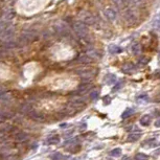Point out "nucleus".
<instances>
[{
    "mask_svg": "<svg viewBox=\"0 0 160 160\" xmlns=\"http://www.w3.org/2000/svg\"><path fill=\"white\" fill-rule=\"evenodd\" d=\"M73 31L82 39H86L89 36L88 27H87V25L85 23L81 22V21H76V22L73 23Z\"/></svg>",
    "mask_w": 160,
    "mask_h": 160,
    "instance_id": "f257e3e1",
    "label": "nucleus"
},
{
    "mask_svg": "<svg viewBox=\"0 0 160 160\" xmlns=\"http://www.w3.org/2000/svg\"><path fill=\"white\" fill-rule=\"evenodd\" d=\"M79 20L81 22L85 23L86 25H94L96 23L97 19L94 15H92L90 12H87V10H82L79 14Z\"/></svg>",
    "mask_w": 160,
    "mask_h": 160,
    "instance_id": "f03ea898",
    "label": "nucleus"
},
{
    "mask_svg": "<svg viewBox=\"0 0 160 160\" xmlns=\"http://www.w3.org/2000/svg\"><path fill=\"white\" fill-rule=\"evenodd\" d=\"M123 17H125L126 21H127L129 24H134V23L137 22V14L134 10V8H132V6L128 5L127 7L123 8Z\"/></svg>",
    "mask_w": 160,
    "mask_h": 160,
    "instance_id": "7ed1b4c3",
    "label": "nucleus"
},
{
    "mask_svg": "<svg viewBox=\"0 0 160 160\" xmlns=\"http://www.w3.org/2000/svg\"><path fill=\"white\" fill-rule=\"evenodd\" d=\"M76 73H78L82 79L90 81L96 76V70L90 69V68H84V69H78L76 70Z\"/></svg>",
    "mask_w": 160,
    "mask_h": 160,
    "instance_id": "20e7f679",
    "label": "nucleus"
},
{
    "mask_svg": "<svg viewBox=\"0 0 160 160\" xmlns=\"http://www.w3.org/2000/svg\"><path fill=\"white\" fill-rule=\"evenodd\" d=\"M35 39V35L31 33H23L20 36L18 40V44L19 45H25V44H28L29 42H31Z\"/></svg>",
    "mask_w": 160,
    "mask_h": 160,
    "instance_id": "39448f33",
    "label": "nucleus"
},
{
    "mask_svg": "<svg viewBox=\"0 0 160 160\" xmlns=\"http://www.w3.org/2000/svg\"><path fill=\"white\" fill-rule=\"evenodd\" d=\"M15 16H16V13L10 8V10H5L3 13V15H2V21L3 22H10V20H13L15 18Z\"/></svg>",
    "mask_w": 160,
    "mask_h": 160,
    "instance_id": "423d86ee",
    "label": "nucleus"
},
{
    "mask_svg": "<svg viewBox=\"0 0 160 160\" xmlns=\"http://www.w3.org/2000/svg\"><path fill=\"white\" fill-rule=\"evenodd\" d=\"M13 35H14V28H13V27H7V28H5V31L1 34L2 41L6 42V41H8V40H10Z\"/></svg>",
    "mask_w": 160,
    "mask_h": 160,
    "instance_id": "0eeeda50",
    "label": "nucleus"
},
{
    "mask_svg": "<svg viewBox=\"0 0 160 160\" xmlns=\"http://www.w3.org/2000/svg\"><path fill=\"white\" fill-rule=\"evenodd\" d=\"M29 116L36 121H44L45 120V116H44L42 113L38 112V111H35V110H31V112H29Z\"/></svg>",
    "mask_w": 160,
    "mask_h": 160,
    "instance_id": "6e6552de",
    "label": "nucleus"
},
{
    "mask_svg": "<svg viewBox=\"0 0 160 160\" xmlns=\"http://www.w3.org/2000/svg\"><path fill=\"white\" fill-rule=\"evenodd\" d=\"M13 116H14V113L13 112L7 111V110H3V109H0V123L6 120V119L12 118Z\"/></svg>",
    "mask_w": 160,
    "mask_h": 160,
    "instance_id": "1a4fd4ad",
    "label": "nucleus"
},
{
    "mask_svg": "<svg viewBox=\"0 0 160 160\" xmlns=\"http://www.w3.org/2000/svg\"><path fill=\"white\" fill-rule=\"evenodd\" d=\"M121 70H123V72H125V73H133L134 71L136 70V67L134 66V64L132 63H126L125 65L123 66V68H121Z\"/></svg>",
    "mask_w": 160,
    "mask_h": 160,
    "instance_id": "9d476101",
    "label": "nucleus"
},
{
    "mask_svg": "<svg viewBox=\"0 0 160 160\" xmlns=\"http://www.w3.org/2000/svg\"><path fill=\"white\" fill-rule=\"evenodd\" d=\"M105 16L109 21H114L115 18H116V13H115V10L113 8L108 7L105 10Z\"/></svg>",
    "mask_w": 160,
    "mask_h": 160,
    "instance_id": "9b49d317",
    "label": "nucleus"
},
{
    "mask_svg": "<svg viewBox=\"0 0 160 160\" xmlns=\"http://www.w3.org/2000/svg\"><path fill=\"white\" fill-rule=\"evenodd\" d=\"M157 146H159V142L156 139H148L142 142V147L144 148H155Z\"/></svg>",
    "mask_w": 160,
    "mask_h": 160,
    "instance_id": "f8f14e48",
    "label": "nucleus"
},
{
    "mask_svg": "<svg viewBox=\"0 0 160 160\" xmlns=\"http://www.w3.org/2000/svg\"><path fill=\"white\" fill-rule=\"evenodd\" d=\"M29 139V135L25 132H21L16 135V141L18 142H25Z\"/></svg>",
    "mask_w": 160,
    "mask_h": 160,
    "instance_id": "ddd939ff",
    "label": "nucleus"
},
{
    "mask_svg": "<svg viewBox=\"0 0 160 160\" xmlns=\"http://www.w3.org/2000/svg\"><path fill=\"white\" fill-rule=\"evenodd\" d=\"M131 52L134 55H139L141 53V45L139 43H133L131 46Z\"/></svg>",
    "mask_w": 160,
    "mask_h": 160,
    "instance_id": "4468645a",
    "label": "nucleus"
},
{
    "mask_svg": "<svg viewBox=\"0 0 160 160\" xmlns=\"http://www.w3.org/2000/svg\"><path fill=\"white\" fill-rule=\"evenodd\" d=\"M17 45H19L18 41H14V40H12V39L3 43V47H5V48H14V47H16Z\"/></svg>",
    "mask_w": 160,
    "mask_h": 160,
    "instance_id": "2eb2a0df",
    "label": "nucleus"
},
{
    "mask_svg": "<svg viewBox=\"0 0 160 160\" xmlns=\"http://www.w3.org/2000/svg\"><path fill=\"white\" fill-rule=\"evenodd\" d=\"M18 159V155L15 154V153H5L3 154V160H17Z\"/></svg>",
    "mask_w": 160,
    "mask_h": 160,
    "instance_id": "dca6fc26",
    "label": "nucleus"
},
{
    "mask_svg": "<svg viewBox=\"0 0 160 160\" xmlns=\"http://www.w3.org/2000/svg\"><path fill=\"white\" fill-rule=\"evenodd\" d=\"M86 55H88L89 58H91V59H97L99 58V52H96L95 49H92V48H90V49H88L86 52Z\"/></svg>",
    "mask_w": 160,
    "mask_h": 160,
    "instance_id": "f3484780",
    "label": "nucleus"
},
{
    "mask_svg": "<svg viewBox=\"0 0 160 160\" xmlns=\"http://www.w3.org/2000/svg\"><path fill=\"white\" fill-rule=\"evenodd\" d=\"M134 114V109H132V108H128V109H126L125 110V112L121 114V118L123 119H126V118H128V117H130L131 115H133Z\"/></svg>",
    "mask_w": 160,
    "mask_h": 160,
    "instance_id": "a211bd4d",
    "label": "nucleus"
},
{
    "mask_svg": "<svg viewBox=\"0 0 160 160\" xmlns=\"http://www.w3.org/2000/svg\"><path fill=\"white\" fill-rule=\"evenodd\" d=\"M116 82V76H114V74H107L106 76V83L108 85H112L114 84V83Z\"/></svg>",
    "mask_w": 160,
    "mask_h": 160,
    "instance_id": "6ab92c4d",
    "label": "nucleus"
},
{
    "mask_svg": "<svg viewBox=\"0 0 160 160\" xmlns=\"http://www.w3.org/2000/svg\"><path fill=\"white\" fill-rule=\"evenodd\" d=\"M140 134H141V133H139V132H137V133L130 134V135L128 136V141L134 142V141H136V140H138V139H139V137H140Z\"/></svg>",
    "mask_w": 160,
    "mask_h": 160,
    "instance_id": "aec40b11",
    "label": "nucleus"
},
{
    "mask_svg": "<svg viewBox=\"0 0 160 160\" xmlns=\"http://www.w3.org/2000/svg\"><path fill=\"white\" fill-rule=\"evenodd\" d=\"M60 142V137L58 135L52 136V137H49L47 139V144H50V146H53V144H58Z\"/></svg>",
    "mask_w": 160,
    "mask_h": 160,
    "instance_id": "412c9836",
    "label": "nucleus"
},
{
    "mask_svg": "<svg viewBox=\"0 0 160 160\" xmlns=\"http://www.w3.org/2000/svg\"><path fill=\"white\" fill-rule=\"evenodd\" d=\"M151 123V117L149 115H144L140 118V125L141 126H149Z\"/></svg>",
    "mask_w": 160,
    "mask_h": 160,
    "instance_id": "4be33fe9",
    "label": "nucleus"
},
{
    "mask_svg": "<svg viewBox=\"0 0 160 160\" xmlns=\"http://www.w3.org/2000/svg\"><path fill=\"white\" fill-rule=\"evenodd\" d=\"M91 61H92V59L91 58H89L88 55H81L80 58L78 59V62L79 63H84V64H87V63H91Z\"/></svg>",
    "mask_w": 160,
    "mask_h": 160,
    "instance_id": "5701e85b",
    "label": "nucleus"
},
{
    "mask_svg": "<svg viewBox=\"0 0 160 160\" xmlns=\"http://www.w3.org/2000/svg\"><path fill=\"white\" fill-rule=\"evenodd\" d=\"M90 88V85L87 84V85H82V86H80V88L78 89V91H76V93H79L80 95L84 94L85 92H86L88 89Z\"/></svg>",
    "mask_w": 160,
    "mask_h": 160,
    "instance_id": "b1692460",
    "label": "nucleus"
},
{
    "mask_svg": "<svg viewBox=\"0 0 160 160\" xmlns=\"http://www.w3.org/2000/svg\"><path fill=\"white\" fill-rule=\"evenodd\" d=\"M109 52L111 53H113V55H115V53H120L121 48L117 45H111L110 47H109Z\"/></svg>",
    "mask_w": 160,
    "mask_h": 160,
    "instance_id": "393cba45",
    "label": "nucleus"
},
{
    "mask_svg": "<svg viewBox=\"0 0 160 160\" xmlns=\"http://www.w3.org/2000/svg\"><path fill=\"white\" fill-rule=\"evenodd\" d=\"M153 27L157 31H160V16L156 17L153 21Z\"/></svg>",
    "mask_w": 160,
    "mask_h": 160,
    "instance_id": "a878e982",
    "label": "nucleus"
},
{
    "mask_svg": "<svg viewBox=\"0 0 160 160\" xmlns=\"http://www.w3.org/2000/svg\"><path fill=\"white\" fill-rule=\"evenodd\" d=\"M135 160H148L149 159V156L146 154H144V153H138V154L135 155Z\"/></svg>",
    "mask_w": 160,
    "mask_h": 160,
    "instance_id": "bb28decb",
    "label": "nucleus"
},
{
    "mask_svg": "<svg viewBox=\"0 0 160 160\" xmlns=\"http://www.w3.org/2000/svg\"><path fill=\"white\" fill-rule=\"evenodd\" d=\"M110 155L112 157H119L121 155V150L119 148H117V149H114V150H112L110 152Z\"/></svg>",
    "mask_w": 160,
    "mask_h": 160,
    "instance_id": "cd10ccee",
    "label": "nucleus"
},
{
    "mask_svg": "<svg viewBox=\"0 0 160 160\" xmlns=\"http://www.w3.org/2000/svg\"><path fill=\"white\" fill-rule=\"evenodd\" d=\"M134 6H142L144 4V0H130Z\"/></svg>",
    "mask_w": 160,
    "mask_h": 160,
    "instance_id": "c85d7f7f",
    "label": "nucleus"
},
{
    "mask_svg": "<svg viewBox=\"0 0 160 160\" xmlns=\"http://www.w3.org/2000/svg\"><path fill=\"white\" fill-rule=\"evenodd\" d=\"M112 2L115 4L117 8H123V0H112Z\"/></svg>",
    "mask_w": 160,
    "mask_h": 160,
    "instance_id": "c756f323",
    "label": "nucleus"
},
{
    "mask_svg": "<svg viewBox=\"0 0 160 160\" xmlns=\"http://www.w3.org/2000/svg\"><path fill=\"white\" fill-rule=\"evenodd\" d=\"M148 62H149L148 58L142 57V58H140L139 61H138V65H139V66H146L147 64H148Z\"/></svg>",
    "mask_w": 160,
    "mask_h": 160,
    "instance_id": "7c9ffc66",
    "label": "nucleus"
},
{
    "mask_svg": "<svg viewBox=\"0 0 160 160\" xmlns=\"http://www.w3.org/2000/svg\"><path fill=\"white\" fill-rule=\"evenodd\" d=\"M52 160H62V159H64V156L61 154V153H53L52 155Z\"/></svg>",
    "mask_w": 160,
    "mask_h": 160,
    "instance_id": "2f4dec72",
    "label": "nucleus"
},
{
    "mask_svg": "<svg viewBox=\"0 0 160 160\" xmlns=\"http://www.w3.org/2000/svg\"><path fill=\"white\" fill-rule=\"evenodd\" d=\"M6 27H7V24H6V22H3V21H2V22L0 23V36H1V34L3 33L4 31H5Z\"/></svg>",
    "mask_w": 160,
    "mask_h": 160,
    "instance_id": "473e14b6",
    "label": "nucleus"
},
{
    "mask_svg": "<svg viewBox=\"0 0 160 160\" xmlns=\"http://www.w3.org/2000/svg\"><path fill=\"white\" fill-rule=\"evenodd\" d=\"M97 97H99V91H92V92H90V99H96Z\"/></svg>",
    "mask_w": 160,
    "mask_h": 160,
    "instance_id": "72a5a7b5",
    "label": "nucleus"
},
{
    "mask_svg": "<svg viewBox=\"0 0 160 160\" xmlns=\"http://www.w3.org/2000/svg\"><path fill=\"white\" fill-rule=\"evenodd\" d=\"M103 102H104V104H105V105H109V104L111 103V97L110 96H105L103 99Z\"/></svg>",
    "mask_w": 160,
    "mask_h": 160,
    "instance_id": "f704fd0d",
    "label": "nucleus"
},
{
    "mask_svg": "<svg viewBox=\"0 0 160 160\" xmlns=\"http://www.w3.org/2000/svg\"><path fill=\"white\" fill-rule=\"evenodd\" d=\"M121 85H123V82H119L118 84H116L114 86V88H113V91H115V90H118V89H120L121 88Z\"/></svg>",
    "mask_w": 160,
    "mask_h": 160,
    "instance_id": "c9c22d12",
    "label": "nucleus"
},
{
    "mask_svg": "<svg viewBox=\"0 0 160 160\" xmlns=\"http://www.w3.org/2000/svg\"><path fill=\"white\" fill-rule=\"evenodd\" d=\"M5 92H6L5 88H4V87H2V86H0V97H1L2 95L5 94Z\"/></svg>",
    "mask_w": 160,
    "mask_h": 160,
    "instance_id": "e433bc0d",
    "label": "nucleus"
},
{
    "mask_svg": "<svg viewBox=\"0 0 160 160\" xmlns=\"http://www.w3.org/2000/svg\"><path fill=\"white\" fill-rule=\"evenodd\" d=\"M155 127L160 128V119H158V120L155 121Z\"/></svg>",
    "mask_w": 160,
    "mask_h": 160,
    "instance_id": "4c0bfd02",
    "label": "nucleus"
},
{
    "mask_svg": "<svg viewBox=\"0 0 160 160\" xmlns=\"http://www.w3.org/2000/svg\"><path fill=\"white\" fill-rule=\"evenodd\" d=\"M123 160H132L131 158H130V157H123Z\"/></svg>",
    "mask_w": 160,
    "mask_h": 160,
    "instance_id": "58836bf2",
    "label": "nucleus"
},
{
    "mask_svg": "<svg viewBox=\"0 0 160 160\" xmlns=\"http://www.w3.org/2000/svg\"><path fill=\"white\" fill-rule=\"evenodd\" d=\"M158 62H159V65H160V50H159V53H158Z\"/></svg>",
    "mask_w": 160,
    "mask_h": 160,
    "instance_id": "ea45409f",
    "label": "nucleus"
}]
</instances>
